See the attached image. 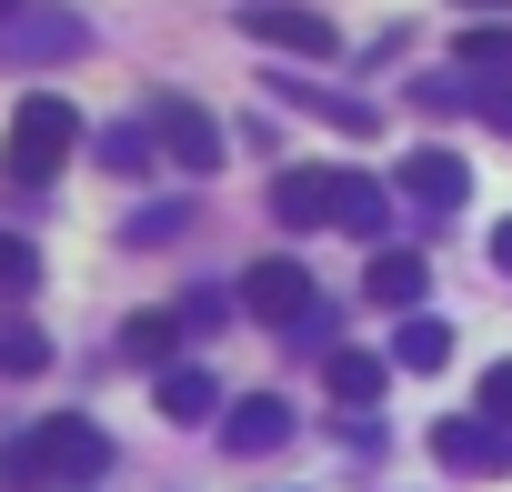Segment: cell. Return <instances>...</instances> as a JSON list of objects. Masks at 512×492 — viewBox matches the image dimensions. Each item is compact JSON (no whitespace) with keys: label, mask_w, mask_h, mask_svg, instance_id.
Masks as SVG:
<instances>
[{"label":"cell","mask_w":512,"mask_h":492,"mask_svg":"<svg viewBox=\"0 0 512 492\" xmlns=\"http://www.w3.org/2000/svg\"><path fill=\"white\" fill-rule=\"evenodd\" d=\"M452 362V322L442 312H402V332H392V372H442Z\"/></svg>","instance_id":"obj_13"},{"label":"cell","mask_w":512,"mask_h":492,"mask_svg":"<svg viewBox=\"0 0 512 492\" xmlns=\"http://www.w3.org/2000/svg\"><path fill=\"white\" fill-rule=\"evenodd\" d=\"M382 221H392V191H382L372 171H342V191H332V231H352V241H382Z\"/></svg>","instance_id":"obj_11"},{"label":"cell","mask_w":512,"mask_h":492,"mask_svg":"<svg viewBox=\"0 0 512 492\" xmlns=\"http://www.w3.org/2000/svg\"><path fill=\"white\" fill-rule=\"evenodd\" d=\"M482 121H492V131H512V91H482Z\"/></svg>","instance_id":"obj_23"},{"label":"cell","mask_w":512,"mask_h":492,"mask_svg":"<svg viewBox=\"0 0 512 492\" xmlns=\"http://www.w3.org/2000/svg\"><path fill=\"white\" fill-rule=\"evenodd\" d=\"M101 472H111V432L81 422V412H51V422L0 442V482H21V492H81Z\"/></svg>","instance_id":"obj_1"},{"label":"cell","mask_w":512,"mask_h":492,"mask_svg":"<svg viewBox=\"0 0 512 492\" xmlns=\"http://www.w3.org/2000/svg\"><path fill=\"white\" fill-rule=\"evenodd\" d=\"M0 51L11 61H81L91 31H81V11H21L11 31H0Z\"/></svg>","instance_id":"obj_8"},{"label":"cell","mask_w":512,"mask_h":492,"mask_svg":"<svg viewBox=\"0 0 512 492\" xmlns=\"http://www.w3.org/2000/svg\"><path fill=\"white\" fill-rule=\"evenodd\" d=\"M392 191H402L422 221H452V211H462V191H472V171H462V151L412 141V151H402V171H392Z\"/></svg>","instance_id":"obj_3"},{"label":"cell","mask_w":512,"mask_h":492,"mask_svg":"<svg viewBox=\"0 0 512 492\" xmlns=\"http://www.w3.org/2000/svg\"><path fill=\"white\" fill-rule=\"evenodd\" d=\"M482 422H502V432H512V362H492V372H482Z\"/></svg>","instance_id":"obj_22"},{"label":"cell","mask_w":512,"mask_h":492,"mask_svg":"<svg viewBox=\"0 0 512 492\" xmlns=\"http://www.w3.org/2000/svg\"><path fill=\"white\" fill-rule=\"evenodd\" d=\"M171 342H181V312H131L121 322V352L151 362V372H171Z\"/></svg>","instance_id":"obj_16"},{"label":"cell","mask_w":512,"mask_h":492,"mask_svg":"<svg viewBox=\"0 0 512 492\" xmlns=\"http://www.w3.org/2000/svg\"><path fill=\"white\" fill-rule=\"evenodd\" d=\"M101 161H111V171H151V161H161V151H151V121H111V131H101Z\"/></svg>","instance_id":"obj_18"},{"label":"cell","mask_w":512,"mask_h":492,"mask_svg":"<svg viewBox=\"0 0 512 492\" xmlns=\"http://www.w3.org/2000/svg\"><path fill=\"white\" fill-rule=\"evenodd\" d=\"M241 312H251V322H312L322 302H312V272H302L292 252H272V262L241 272Z\"/></svg>","instance_id":"obj_5"},{"label":"cell","mask_w":512,"mask_h":492,"mask_svg":"<svg viewBox=\"0 0 512 492\" xmlns=\"http://www.w3.org/2000/svg\"><path fill=\"white\" fill-rule=\"evenodd\" d=\"M462 71H472V81L512 71V31H462Z\"/></svg>","instance_id":"obj_20"},{"label":"cell","mask_w":512,"mask_h":492,"mask_svg":"<svg viewBox=\"0 0 512 492\" xmlns=\"http://www.w3.org/2000/svg\"><path fill=\"white\" fill-rule=\"evenodd\" d=\"M151 402H161L171 422H201V412H221V392H211V372H201V362H171V372H151Z\"/></svg>","instance_id":"obj_14"},{"label":"cell","mask_w":512,"mask_h":492,"mask_svg":"<svg viewBox=\"0 0 512 492\" xmlns=\"http://www.w3.org/2000/svg\"><path fill=\"white\" fill-rule=\"evenodd\" d=\"M181 211H191V201H151V211H131V241H171Z\"/></svg>","instance_id":"obj_21"},{"label":"cell","mask_w":512,"mask_h":492,"mask_svg":"<svg viewBox=\"0 0 512 492\" xmlns=\"http://www.w3.org/2000/svg\"><path fill=\"white\" fill-rule=\"evenodd\" d=\"M432 452H442L452 472H472V482H482V472H512V432L482 422V412H442V422H432Z\"/></svg>","instance_id":"obj_6"},{"label":"cell","mask_w":512,"mask_h":492,"mask_svg":"<svg viewBox=\"0 0 512 492\" xmlns=\"http://www.w3.org/2000/svg\"><path fill=\"white\" fill-rule=\"evenodd\" d=\"M71 141H81V111H71L61 91H31V101L11 111V131H0V181H11V191H41V181L71 161Z\"/></svg>","instance_id":"obj_2"},{"label":"cell","mask_w":512,"mask_h":492,"mask_svg":"<svg viewBox=\"0 0 512 492\" xmlns=\"http://www.w3.org/2000/svg\"><path fill=\"white\" fill-rule=\"evenodd\" d=\"M322 382H332V402H342V412H372V402H382V382H392V362H382V352H352V342H342V352L322 362Z\"/></svg>","instance_id":"obj_12"},{"label":"cell","mask_w":512,"mask_h":492,"mask_svg":"<svg viewBox=\"0 0 512 492\" xmlns=\"http://www.w3.org/2000/svg\"><path fill=\"white\" fill-rule=\"evenodd\" d=\"M332 191H342V171H282L272 211H282L292 231H332Z\"/></svg>","instance_id":"obj_10"},{"label":"cell","mask_w":512,"mask_h":492,"mask_svg":"<svg viewBox=\"0 0 512 492\" xmlns=\"http://www.w3.org/2000/svg\"><path fill=\"white\" fill-rule=\"evenodd\" d=\"M221 442H231V452H282V442H292V402H282V392L231 402V412H221Z\"/></svg>","instance_id":"obj_9"},{"label":"cell","mask_w":512,"mask_h":492,"mask_svg":"<svg viewBox=\"0 0 512 492\" xmlns=\"http://www.w3.org/2000/svg\"><path fill=\"white\" fill-rule=\"evenodd\" d=\"M0 372H51V342H41V322H0Z\"/></svg>","instance_id":"obj_17"},{"label":"cell","mask_w":512,"mask_h":492,"mask_svg":"<svg viewBox=\"0 0 512 492\" xmlns=\"http://www.w3.org/2000/svg\"><path fill=\"white\" fill-rule=\"evenodd\" d=\"M422 282H432L422 252H382V262H372V302H382V312H422Z\"/></svg>","instance_id":"obj_15"},{"label":"cell","mask_w":512,"mask_h":492,"mask_svg":"<svg viewBox=\"0 0 512 492\" xmlns=\"http://www.w3.org/2000/svg\"><path fill=\"white\" fill-rule=\"evenodd\" d=\"M151 151H161L171 171H211V161H221V131H211V111H191V101H151Z\"/></svg>","instance_id":"obj_7"},{"label":"cell","mask_w":512,"mask_h":492,"mask_svg":"<svg viewBox=\"0 0 512 492\" xmlns=\"http://www.w3.org/2000/svg\"><path fill=\"white\" fill-rule=\"evenodd\" d=\"M31 282H41V252H31L21 231H0V302H21Z\"/></svg>","instance_id":"obj_19"},{"label":"cell","mask_w":512,"mask_h":492,"mask_svg":"<svg viewBox=\"0 0 512 492\" xmlns=\"http://www.w3.org/2000/svg\"><path fill=\"white\" fill-rule=\"evenodd\" d=\"M462 11H512V0H462Z\"/></svg>","instance_id":"obj_26"},{"label":"cell","mask_w":512,"mask_h":492,"mask_svg":"<svg viewBox=\"0 0 512 492\" xmlns=\"http://www.w3.org/2000/svg\"><path fill=\"white\" fill-rule=\"evenodd\" d=\"M241 31L262 51H282V61H332L342 51V31L322 11H292V0H241Z\"/></svg>","instance_id":"obj_4"},{"label":"cell","mask_w":512,"mask_h":492,"mask_svg":"<svg viewBox=\"0 0 512 492\" xmlns=\"http://www.w3.org/2000/svg\"><path fill=\"white\" fill-rule=\"evenodd\" d=\"M492 272H512V221H492Z\"/></svg>","instance_id":"obj_24"},{"label":"cell","mask_w":512,"mask_h":492,"mask_svg":"<svg viewBox=\"0 0 512 492\" xmlns=\"http://www.w3.org/2000/svg\"><path fill=\"white\" fill-rule=\"evenodd\" d=\"M21 11H31V0H0V31H11V21H21Z\"/></svg>","instance_id":"obj_25"}]
</instances>
